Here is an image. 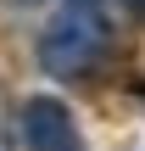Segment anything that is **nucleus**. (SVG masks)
<instances>
[{"label":"nucleus","instance_id":"obj_2","mask_svg":"<svg viewBox=\"0 0 145 151\" xmlns=\"http://www.w3.org/2000/svg\"><path fill=\"white\" fill-rule=\"evenodd\" d=\"M17 129H22L28 151H84V134H78L67 101H56V95H28L17 112Z\"/></svg>","mask_w":145,"mask_h":151},{"label":"nucleus","instance_id":"obj_1","mask_svg":"<svg viewBox=\"0 0 145 151\" xmlns=\"http://www.w3.org/2000/svg\"><path fill=\"white\" fill-rule=\"evenodd\" d=\"M112 45V17L101 0H61V11L50 17V28L39 34V62L56 78H84L101 67Z\"/></svg>","mask_w":145,"mask_h":151},{"label":"nucleus","instance_id":"obj_3","mask_svg":"<svg viewBox=\"0 0 145 151\" xmlns=\"http://www.w3.org/2000/svg\"><path fill=\"white\" fill-rule=\"evenodd\" d=\"M6 6H39V0H6Z\"/></svg>","mask_w":145,"mask_h":151}]
</instances>
